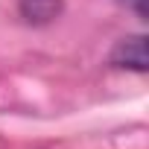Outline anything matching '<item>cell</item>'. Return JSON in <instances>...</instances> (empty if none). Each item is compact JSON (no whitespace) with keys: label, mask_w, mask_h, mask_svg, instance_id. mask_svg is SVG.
Returning <instances> with one entry per match:
<instances>
[{"label":"cell","mask_w":149,"mask_h":149,"mask_svg":"<svg viewBox=\"0 0 149 149\" xmlns=\"http://www.w3.org/2000/svg\"><path fill=\"white\" fill-rule=\"evenodd\" d=\"M111 61L117 67H132L137 73H143L149 67V53H146V38L143 35H134V38H123L114 53H111Z\"/></svg>","instance_id":"obj_1"},{"label":"cell","mask_w":149,"mask_h":149,"mask_svg":"<svg viewBox=\"0 0 149 149\" xmlns=\"http://www.w3.org/2000/svg\"><path fill=\"white\" fill-rule=\"evenodd\" d=\"M21 9L29 21H50L58 12V0H21Z\"/></svg>","instance_id":"obj_2"}]
</instances>
